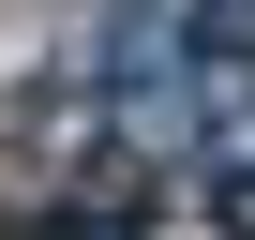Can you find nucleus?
Listing matches in <instances>:
<instances>
[{
	"label": "nucleus",
	"mask_w": 255,
	"mask_h": 240,
	"mask_svg": "<svg viewBox=\"0 0 255 240\" xmlns=\"http://www.w3.org/2000/svg\"><path fill=\"white\" fill-rule=\"evenodd\" d=\"M15 240H150V210H135V195H90V180H75L60 210H15Z\"/></svg>",
	"instance_id": "nucleus-1"
},
{
	"label": "nucleus",
	"mask_w": 255,
	"mask_h": 240,
	"mask_svg": "<svg viewBox=\"0 0 255 240\" xmlns=\"http://www.w3.org/2000/svg\"><path fill=\"white\" fill-rule=\"evenodd\" d=\"M180 60H210V75H255V0H180Z\"/></svg>",
	"instance_id": "nucleus-2"
},
{
	"label": "nucleus",
	"mask_w": 255,
	"mask_h": 240,
	"mask_svg": "<svg viewBox=\"0 0 255 240\" xmlns=\"http://www.w3.org/2000/svg\"><path fill=\"white\" fill-rule=\"evenodd\" d=\"M210 225H225V240H255V180H210Z\"/></svg>",
	"instance_id": "nucleus-3"
}]
</instances>
